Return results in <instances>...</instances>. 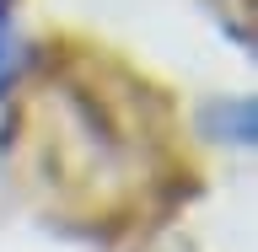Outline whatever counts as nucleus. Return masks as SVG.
I'll return each mask as SVG.
<instances>
[{"instance_id":"nucleus-1","label":"nucleus","mask_w":258,"mask_h":252,"mask_svg":"<svg viewBox=\"0 0 258 252\" xmlns=\"http://www.w3.org/2000/svg\"><path fill=\"white\" fill-rule=\"evenodd\" d=\"M199 129L210 140H231V145H253L258 140V108L253 97H215L199 108Z\"/></svg>"},{"instance_id":"nucleus-2","label":"nucleus","mask_w":258,"mask_h":252,"mask_svg":"<svg viewBox=\"0 0 258 252\" xmlns=\"http://www.w3.org/2000/svg\"><path fill=\"white\" fill-rule=\"evenodd\" d=\"M16 70V27H11V0H0V86Z\"/></svg>"}]
</instances>
